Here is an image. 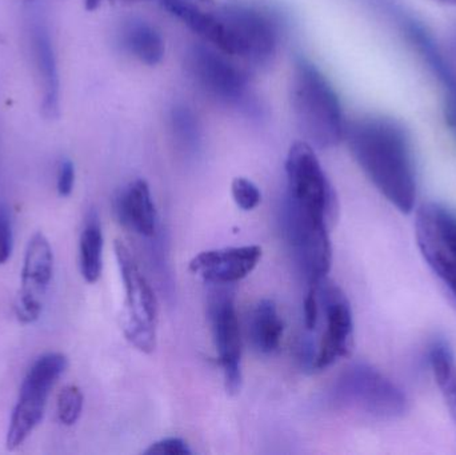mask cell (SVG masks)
I'll return each mask as SVG.
<instances>
[{
    "instance_id": "cell-1",
    "label": "cell",
    "mask_w": 456,
    "mask_h": 455,
    "mask_svg": "<svg viewBox=\"0 0 456 455\" xmlns=\"http://www.w3.org/2000/svg\"><path fill=\"white\" fill-rule=\"evenodd\" d=\"M345 141L378 191L401 213H411L417 200V171L411 139L402 123L366 115L347 122Z\"/></svg>"
},
{
    "instance_id": "cell-2",
    "label": "cell",
    "mask_w": 456,
    "mask_h": 455,
    "mask_svg": "<svg viewBox=\"0 0 456 455\" xmlns=\"http://www.w3.org/2000/svg\"><path fill=\"white\" fill-rule=\"evenodd\" d=\"M198 37L231 58L262 63L275 53L281 34L278 20L265 8L216 0Z\"/></svg>"
},
{
    "instance_id": "cell-3",
    "label": "cell",
    "mask_w": 456,
    "mask_h": 455,
    "mask_svg": "<svg viewBox=\"0 0 456 455\" xmlns=\"http://www.w3.org/2000/svg\"><path fill=\"white\" fill-rule=\"evenodd\" d=\"M291 106L311 146L331 149L345 141L347 122L339 96L326 75L305 58H297L292 69Z\"/></svg>"
},
{
    "instance_id": "cell-4",
    "label": "cell",
    "mask_w": 456,
    "mask_h": 455,
    "mask_svg": "<svg viewBox=\"0 0 456 455\" xmlns=\"http://www.w3.org/2000/svg\"><path fill=\"white\" fill-rule=\"evenodd\" d=\"M334 402L374 421L391 422L401 419L409 410V400L403 390L364 363L346 369L332 390Z\"/></svg>"
},
{
    "instance_id": "cell-5",
    "label": "cell",
    "mask_w": 456,
    "mask_h": 455,
    "mask_svg": "<svg viewBox=\"0 0 456 455\" xmlns=\"http://www.w3.org/2000/svg\"><path fill=\"white\" fill-rule=\"evenodd\" d=\"M67 368L69 360L61 353H45L29 366L11 414L5 435L7 451L20 448L42 422L51 390Z\"/></svg>"
},
{
    "instance_id": "cell-6",
    "label": "cell",
    "mask_w": 456,
    "mask_h": 455,
    "mask_svg": "<svg viewBox=\"0 0 456 455\" xmlns=\"http://www.w3.org/2000/svg\"><path fill=\"white\" fill-rule=\"evenodd\" d=\"M115 256L125 288L122 329L126 338L139 352L151 354L157 349L158 301L154 290L125 243L115 242Z\"/></svg>"
},
{
    "instance_id": "cell-7",
    "label": "cell",
    "mask_w": 456,
    "mask_h": 455,
    "mask_svg": "<svg viewBox=\"0 0 456 455\" xmlns=\"http://www.w3.org/2000/svg\"><path fill=\"white\" fill-rule=\"evenodd\" d=\"M415 237L428 267L456 304V211L436 202L420 206Z\"/></svg>"
},
{
    "instance_id": "cell-8",
    "label": "cell",
    "mask_w": 456,
    "mask_h": 455,
    "mask_svg": "<svg viewBox=\"0 0 456 455\" xmlns=\"http://www.w3.org/2000/svg\"><path fill=\"white\" fill-rule=\"evenodd\" d=\"M286 199L324 216L330 224L338 211L337 194L327 178L315 150L308 142H295L286 158Z\"/></svg>"
},
{
    "instance_id": "cell-9",
    "label": "cell",
    "mask_w": 456,
    "mask_h": 455,
    "mask_svg": "<svg viewBox=\"0 0 456 455\" xmlns=\"http://www.w3.org/2000/svg\"><path fill=\"white\" fill-rule=\"evenodd\" d=\"M284 226L297 264L311 285H316L331 269L332 248L329 235L331 224L324 216L286 199Z\"/></svg>"
},
{
    "instance_id": "cell-10",
    "label": "cell",
    "mask_w": 456,
    "mask_h": 455,
    "mask_svg": "<svg viewBox=\"0 0 456 455\" xmlns=\"http://www.w3.org/2000/svg\"><path fill=\"white\" fill-rule=\"evenodd\" d=\"M24 29L42 88L43 114L56 119L61 112V79L50 19L39 0H28L23 10Z\"/></svg>"
},
{
    "instance_id": "cell-11",
    "label": "cell",
    "mask_w": 456,
    "mask_h": 455,
    "mask_svg": "<svg viewBox=\"0 0 456 455\" xmlns=\"http://www.w3.org/2000/svg\"><path fill=\"white\" fill-rule=\"evenodd\" d=\"M53 277V248L43 232H37L28 240L24 253L21 286L13 306L19 322L31 325L39 320Z\"/></svg>"
},
{
    "instance_id": "cell-12",
    "label": "cell",
    "mask_w": 456,
    "mask_h": 455,
    "mask_svg": "<svg viewBox=\"0 0 456 455\" xmlns=\"http://www.w3.org/2000/svg\"><path fill=\"white\" fill-rule=\"evenodd\" d=\"M230 58L213 45L202 43L190 51L187 69L208 95L224 103H239L246 96L248 79Z\"/></svg>"
},
{
    "instance_id": "cell-13",
    "label": "cell",
    "mask_w": 456,
    "mask_h": 455,
    "mask_svg": "<svg viewBox=\"0 0 456 455\" xmlns=\"http://www.w3.org/2000/svg\"><path fill=\"white\" fill-rule=\"evenodd\" d=\"M326 313V331L316 353L315 370H324L340 358L348 357L354 347V318L350 302L338 286L324 278L316 283Z\"/></svg>"
},
{
    "instance_id": "cell-14",
    "label": "cell",
    "mask_w": 456,
    "mask_h": 455,
    "mask_svg": "<svg viewBox=\"0 0 456 455\" xmlns=\"http://www.w3.org/2000/svg\"><path fill=\"white\" fill-rule=\"evenodd\" d=\"M208 313L214 342L224 369L226 392L230 395L238 394L241 387V341L232 296L226 290L216 291L211 298Z\"/></svg>"
},
{
    "instance_id": "cell-15",
    "label": "cell",
    "mask_w": 456,
    "mask_h": 455,
    "mask_svg": "<svg viewBox=\"0 0 456 455\" xmlns=\"http://www.w3.org/2000/svg\"><path fill=\"white\" fill-rule=\"evenodd\" d=\"M262 258L259 246L203 251L190 262V272L216 286H227L248 277Z\"/></svg>"
},
{
    "instance_id": "cell-16",
    "label": "cell",
    "mask_w": 456,
    "mask_h": 455,
    "mask_svg": "<svg viewBox=\"0 0 456 455\" xmlns=\"http://www.w3.org/2000/svg\"><path fill=\"white\" fill-rule=\"evenodd\" d=\"M118 221L142 237H154L157 232V210L151 190L143 179L128 183L115 198Z\"/></svg>"
},
{
    "instance_id": "cell-17",
    "label": "cell",
    "mask_w": 456,
    "mask_h": 455,
    "mask_svg": "<svg viewBox=\"0 0 456 455\" xmlns=\"http://www.w3.org/2000/svg\"><path fill=\"white\" fill-rule=\"evenodd\" d=\"M120 45L142 63L155 66L165 56V40L160 32L142 19L125 21L119 32Z\"/></svg>"
},
{
    "instance_id": "cell-18",
    "label": "cell",
    "mask_w": 456,
    "mask_h": 455,
    "mask_svg": "<svg viewBox=\"0 0 456 455\" xmlns=\"http://www.w3.org/2000/svg\"><path fill=\"white\" fill-rule=\"evenodd\" d=\"M252 345L262 354H273L279 349L283 336V322L278 314L275 302L262 299L252 310L249 321Z\"/></svg>"
},
{
    "instance_id": "cell-19",
    "label": "cell",
    "mask_w": 456,
    "mask_h": 455,
    "mask_svg": "<svg viewBox=\"0 0 456 455\" xmlns=\"http://www.w3.org/2000/svg\"><path fill=\"white\" fill-rule=\"evenodd\" d=\"M79 267L86 282H98L103 269V232L98 213L90 211L79 240Z\"/></svg>"
},
{
    "instance_id": "cell-20",
    "label": "cell",
    "mask_w": 456,
    "mask_h": 455,
    "mask_svg": "<svg viewBox=\"0 0 456 455\" xmlns=\"http://www.w3.org/2000/svg\"><path fill=\"white\" fill-rule=\"evenodd\" d=\"M430 363L436 385L456 422V361L446 344H436L430 352Z\"/></svg>"
},
{
    "instance_id": "cell-21",
    "label": "cell",
    "mask_w": 456,
    "mask_h": 455,
    "mask_svg": "<svg viewBox=\"0 0 456 455\" xmlns=\"http://www.w3.org/2000/svg\"><path fill=\"white\" fill-rule=\"evenodd\" d=\"M85 397L79 387L69 385L59 392L56 400V414L64 427H74L82 416Z\"/></svg>"
},
{
    "instance_id": "cell-22",
    "label": "cell",
    "mask_w": 456,
    "mask_h": 455,
    "mask_svg": "<svg viewBox=\"0 0 456 455\" xmlns=\"http://www.w3.org/2000/svg\"><path fill=\"white\" fill-rule=\"evenodd\" d=\"M233 200L241 210L251 211L259 206L262 192L259 187L247 178H235L231 184Z\"/></svg>"
},
{
    "instance_id": "cell-23",
    "label": "cell",
    "mask_w": 456,
    "mask_h": 455,
    "mask_svg": "<svg viewBox=\"0 0 456 455\" xmlns=\"http://www.w3.org/2000/svg\"><path fill=\"white\" fill-rule=\"evenodd\" d=\"M144 454L147 455H190L189 445L186 441L182 440L178 437H168L163 438V440L158 441V443L150 445L147 451H144Z\"/></svg>"
},
{
    "instance_id": "cell-24",
    "label": "cell",
    "mask_w": 456,
    "mask_h": 455,
    "mask_svg": "<svg viewBox=\"0 0 456 455\" xmlns=\"http://www.w3.org/2000/svg\"><path fill=\"white\" fill-rule=\"evenodd\" d=\"M13 235L7 208L0 205V264H4L12 254Z\"/></svg>"
},
{
    "instance_id": "cell-25",
    "label": "cell",
    "mask_w": 456,
    "mask_h": 455,
    "mask_svg": "<svg viewBox=\"0 0 456 455\" xmlns=\"http://www.w3.org/2000/svg\"><path fill=\"white\" fill-rule=\"evenodd\" d=\"M75 186V166L71 159L63 158L58 165L56 174V190L61 198L69 197L74 191Z\"/></svg>"
},
{
    "instance_id": "cell-26",
    "label": "cell",
    "mask_w": 456,
    "mask_h": 455,
    "mask_svg": "<svg viewBox=\"0 0 456 455\" xmlns=\"http://www.w3.org/2000/svg\"><path fill=\"white\" fill-rule=\"evenodd\" d=\"M318 290L313 285L305 299V326L308 331L315 330L318 325Z\"/></svg>"
},
{
    "instance_id": "cell-27",
    "label": "cell",
    "mask_w": 456,
    "mask_h": 455,
    "mask_svg": "<svg viewBox=\"0 0 456 455\" xmlns=\"http://www.w3.org/2000/svg\"><path fill=\"white\" fill-rule=\"evenodd\" d=\"M444 112L447 127L450 128L456 139V98H446Z\"/></svg>"
},
{
    "instance_id": "cell-28",
    "label": "cell",
    "mask_w": 456,
    "mask_h": 455,
    "mask_svg": "<svg viewBox=\"0 0 456 455\" xmlns=\"http://www.w3.org/2000/svg\"><path fill=\"white\" fill-rule=\"evenodd\" d=\"M444 55H446L450 69H452V75H454L456 80V31L452 34V39H450L447 50L444 51Z\"/></svg>"
},
{
    "instance_id": "cell-29",
    "label": "cell",
    "mask_w": 456,
    "mask_h": 455,
    "mask_svg": "<svg viewBox=\"0 0 456 455\" xmlns=\"http://www.w3.org/2000/svg\"><path fill=\"white\" fill-rule=\"evenodd\" d=\"M134 2V0H130ZM102 0H85L86 10L94 11L101 5Z\"/></svg>"
},
{
    "instance_id": "cell-30",
    "label": "cell",
    "mask_w": 456,
    "mask_h": 455,
    "mask_svg": "<svg viewBox=\"0 0 456 455\" xmlns=\"http://www.w3.org/2000/svg\"><path fill=\"white\" fill-rule=\"evenodd\" d=\"M434 2L441 3V4L456 5V0H434Z\"/></svg>"
}]
</instances>
